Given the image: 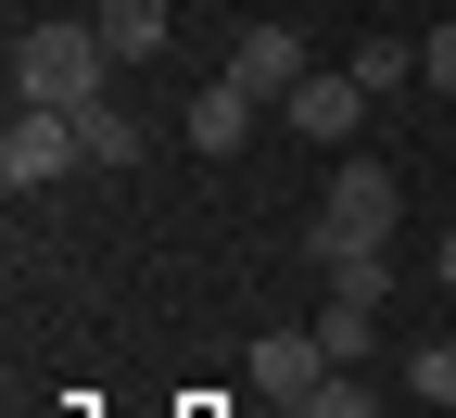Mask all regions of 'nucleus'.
<instances>
[{
  "mask_svg": "<svg viewBox=\"0 0 456 418\" xmlns=\"http://www.w3.org/2000/svg\"><path fill=\"white\" fill-rule=\"evenodd\" d=\"M406 393H419L431 418H456V342H419V355H406Z\"/></svg>",
  "mask_w": 456,
  "mask_h": 418,
  "instance_id": "f8f14e48",
  "label": "nucleus"
},
{
  "mask_svg": "<svg viewBox=\"0 0 456 418\" xmlns=\"http://www.w3.org/2000/svg\"><path fill=\"white\" fill-rule=\"evenodd\" d=\"M228 77H241V89H266V102H292L317 64H305V38H292V26H241V38H228Z\"/></svg>",
  "mask_w": 456,
  "mask_h": 418,
  "instance_id": "39448f33",
  "label": "nucleus"
},
{
  "mask_svg": "<svg viewBox=\"0 0 456 418\" xmlns=\"http://www.w3.org/2000/svg\"><path fill=\"white\" fill-rule=\"evenodd\" d=\"M64 165H77V127H64L51 102H13V127H0V177H13V203H26V191H51Z\"/></svg>",
  "mask_w": 456,
  "mask_h": 418,
  "instance_id": "7ed1b4c3",
  "label": "nucleus"
},
{
  "mask_svg": "<svg viewBox=\"0 0 456 418\" xmlns=\"http://www.w3.org/2000/svg\"><path fill=\"white\" fill-rule=\"evenodd\" d=\"M330 381H342V368H330V342H317V330H266V342H254V393H279V406H317Z\"/></svg>",
  "mask_w": 456,
  "mask_h": 418,
  "instance_id": "20e7f679",
  "label": "nucleus"
},
{
  "mask_svg": "<svg viewBox=\"0 0 456 418\" xmlns=\"http://www.w3.org/2000/svg\"><path fill=\"white\" fill-rule=\"evenodd\" d=\"M317 266H330V305H393V242H342Z\"/></svg>",
  "mask_w": 456,
  "mask_h": 418,
  "instance_id": "9d476101",
  "label": "nucleus"
},
{
  "mask_svg": "<svg viewBox=\"0 0 456 418\" xmlns=\"http://www.w3.org/2000/svg\"><path fill=\"white\" fill-rule=\"evenodd\" d=\"M393 216H406V177H393V165H342V177H330V216H317V254L393 242Z\"/></svg>",
  "mask_w": 456,
  "mask_h": 418,
  "instance_id": "f03ea898",
  "label": "nucleus"
},
{
  "mask_svg": "<svg viewBox=\"0 0 456 418\" xmlns=\"http://www.w3.org/2000/svg\"><path fill=\"white\" fill-rule=\"evenodd\" d=\"M317 342H330V368H355V355L380 342V305H330V317H317Z\"/></svg>",
  "mask_w": 456,
  "mask_h": 418,
  "instance_id": "ddd939ff",
  "label": "nucleus"
},
{
  "mask_svg": "<svg viewBox=\"0 0 456 418\" xmlns=\"http://www.w3.org/2000/svg\"><path fill=\"white\" fill-rule=\"evenodd\" d=\"M342 77H355L368 102H380V89H419V51H406V38H355V64H342Z\"/></svg>",
  "mask_w": 456,
  "mask_h": 418,
  "instance_id": "9b49d317",
  "label": "nucleus"
},
{
  "mask_svg": "<svg viewBox=\"0 0 456 418\" xmlns=\"http://www.w3.org/2000/svg\"><path fill=\"white\" fill-rule=\"evenodd\" d=\"M102 77H114V51H102V26H89V13H38V26L13 38V102L77 114V102H102Z\"/></svg>",
  "mask_w": 456,
  "mask_h": 418,
  "instance_id": "f257e3e1",
  "label": "nucleus"
},
{
  "mask_svg": "<svg viewBox=\"0 0 456 418\" xmlns=\"http://www.w3.org/2000/svg\"><path fill=\"white\" fill-rule=\"evenodd\" d=\"M254 114H266V89H241V77H216V89H191V114H178V127H191V152H241L254 140Z\"/></svg>",
  "mask_w": 456,
  "mask_h": 418,
  "instance_id": "423d86ee",
  "label": "nucleus"
},
{
  "mask_svg": "<svg viewBox=\"0 0 456 418\" xmlns=\"http://www.w3.org/2000/svg\"><path fill=\"white\" fill-rule=\"evenodd\" d=\"M279 114H292V127H305V140H355V127H368V89H355V77H330V64H317V77H305L292 102H279Z\"/></svg>",
  "mask_w": 456,
  "mask_h": 418,
  "instance_id": "0eeeda50",
  "label": "nucleus"
},
{
  "mask_svg": "<svg viewBox=\"0 0 456 418\" xmlns=\"http://www.w3.org/2000/svg\"><path fill=\"white\" fill-rule=\"evenodd\" d=\"M419 77H431V89L456 102V26H431V38H419Z\"/></svg>",
  "mask_w": 456,
  "mask_h": 418,
  "instance_id": "4468645a",
  "label": "nucleus"
},
{
  "mask_svg": "<svg viewBox=\"0 0 456 418\" xmlns=\"http://www.w3.org/2000/svg\"><path fill=\"white\" fill-rule=\"evenodd\" d=\"M89 26H102L114 64H152V51H165V0H89Z\"/></svg>",
  "mask_w": 456,
  "mask_h": 418,
  "instance_id": "1a4fd4ad",
  "label": "nucleus"
},
{
  "mask_svg": "<svg viewBox=\"0 0 456 418\" xmlns=\"http://www.w3.org/2000/svg\"><path fill=\"white\" fill-rule=\"evenodd\" d=\"M64 127H77V165H102V177L140 165V114H127V102H77Z\"/></svg>",
  "mask_w": 456,
  "mask_h": 418,
  "instance_id": "6e6552de",
  "label": "nucleus"
},
{
  "mask_svg": "<svg viewBox=\"0 0 456 418\" xmlns=\"http://www.w3.org/2000/svg\"><path fill=\"white\" fill-rule=\"evenodd\" d=\"M431 279H444V291H456V228H444V242H431Z\"/></svg>",
  "mask_w": 456,
  "mask_h": 418,
  "instance_id": "2eb2a0df",
  "label": "nucleus"
}]
</instances>
